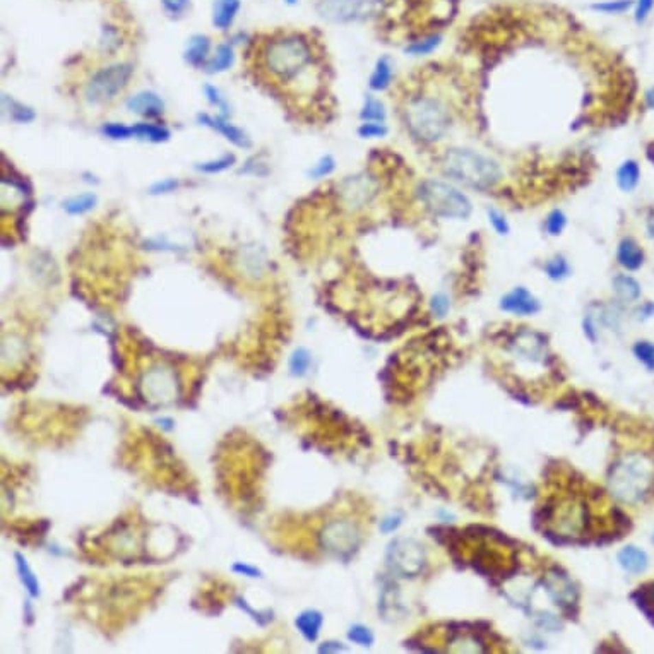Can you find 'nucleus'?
Here are the masks:
<instances>
[{
  "mask_svg": "<svg viewBox=\"0 0 654 654\" xmlns=\"http://www.w3.org/2000/svg\"><path fill=\"white\" fill-rule=\"evenodd\" d=\"M312 357L305 348H298V350L293 351L290 358V370L291 374L297 375V377H302V375L307 374L308 367H311Z\"/></svg>",
  "mask_w": 654,
  "mask_h": 654,
  "instance_id": "nucleus-36",
  "label": "nucleus"
},
{
  "mask_svg": "<svg viewBox=\"0 0 654 654\" xmlns=\"http://www.w3.org/2000/svg\"><path fill=\"white\" fill-rule=\"evenodd\" d=\"M240 10V0H216L213 7V24L219 30H228Z\"/></svg>",
  "mask_w": 654,
  "mask_h": 654,
  "instance_id": "nucleus-24",
  "label": "nucleus"
},
{
  "mask_svg": "<svg viewBox=\"0 0 654 654\" xmlns=\"http://www.w3.org/2000/svg\"><path fill=\"white\" fill-rule=\"evenodd\" d=\"M634 5L632 0H607V2H598L591 5V9L596 10V12H605V14H622L625 10H629L631 7Z\"/></svg>",
  "mask_w": 654,
  "mask_h": 654,
  "instance_id": "nucleus-38",
  "label": "nucleus"
},
{
  "mask_svg": "<svg viewBox=\"0 0 654 654\" xmlns=\"http://www.w3.org/2000/svg\"><path fill=\"white\" fill-rule=\"evenodd\" d=\"M131 64H111L103 67L91 76L84 86V98L91 105H105L117 98L132 78Z\"/></svg>",
  "mask_w": 654,
  "mask_h": 654,
  "instance_id": "nucleus-7",
  "label": "nucleus"
},
{
  "mask_svg": "<svg viewBox=\"0 0 654 654\" xmlns=\"http://www.w3.org/2000/svg\"><path fill=\"white\" fill-rule=\"evenodd\" d=\"M348 639L358 646H372L374 644V634L365 625H353L348 632Z\"/></svg>",
  "mask_w": 654,
  "mask_h": 654,
  "instance_id": "nucleus-43",
  "label": "nucleus"
},
{
  "mask_svg": "<svg viewBox=\"0 0 654 654\" xmlns=\"http://www.w3.org/2000/svg\"><path fill=\"white\" fill-rule=\"evenodd\" d=\"M543 584L550 600L555 605H559L560 608H569L577 601V591L576 587H574L572 580H570L565 574L559 572L556 569H552L546 572Z\"/></svg>",
  "mask_w": 654,
  "mask_h": 654,
  "instance_id": "nucleus-14",
  "label": "nucleus"
},
{
  "mask_svg": "<svg viewBox=\"0 0 654 654\" xmlns=\"http://www.w3.org/2000/svg\"><path fill=\"white\" fill-rule=\"evenodd\" d=\"M334 168H336V161H334L332 156L326 155L322 156V158L319 159L314 166H312V170L308 173H311L312 179L321 180V179H326V177H329L330 173L334 172Z\"/></svg>",
  "mask_w": 654,
  "mask_h": 654,
  "instance_id": "nucleus-41",
  "label": "nucleus"
},
{
  "mask_svg": "<svg viewBox=\"0 0 654 654\" xmlns=\"http://www.w3.org/2000/svg\"><path fill=\"white\" fill-rule=\"evenodd\" d=\"M314 60L312 47L302 34H284L264 47L262 64L276 81L291 82L300 78Z\"/></svg>",
  "mask_w": 654,
  "mask_h": 654,
  "instance_id": "nucleus-4",
  "label": "nucleus"
},
{
  "mask_svg": "<svg viewBox=\"0 0 654 654\" xmlns=\"http://www.w3.org/2000/svg\"><path fill=\"white\" fill-rule=\"evenodd\" d=\"M613 290L622 302H635L641 298V286L638 281L627 274H618L613 278Z\"/></svg>",
  "mask_w": 654,
  "mask_h": 654,
  "instance_id": "nucleus-25",
  "label": "nucleus"
},
{
  "mask_svg": "<svg viewBox=\"0 0 654 654\" xmlns=\"http://www.w3.org/2000/svg\"><path fill=\"white\" fill-rule=\"evenodd\" d=\"M654 486V462L641 452L625 454L611 466L608 488L611 495L624 504H639Z\"/></svg>",
  "mask_w": 654,
  "mask_h": 654,
  "instance_id": "nucleus-3",
  "label": "nucleus"
},
{
  "mask_svg": "<svg viewBox=\"0 0 654 654\" xmlns=\"http://www.w3.org/2000/svg\"><path fill=\"white\" fill-rule=\"evenodd\" d=\"M232 569H233V572L242 574V576H247V577H260V576H262V572H260L257 567L247 565V563H242V562H236L235 565L232 567Z\"/></svg>",
  "mask_w": 654,
  "mask_h": 654,
  "instance_id": "nucleus-50",
  "label": "nucleus"
},
{
  "mask_svg": "<svg viewBox=\"0 0 654 654\" xmlns=\"http://www.w3.org/2000/svg\"><path fill=\"white\" fill-rule=\"evenodd\" d=\"M379 194V182L367 172L354 173L337 183V197L341 206L350 213H358L374 203Z\"/></svg>",
  "mask_w": 654,
  "mask_h": 654,
  "instance_id": "nucleus-8",
  "label": "nucleus"
},
{
  "mask_svg": "<svg viewBox=\"0 0 654 654\" xmlns=\"http://www.w3.org/2000/svg\"><path fill=\"white\" fill-rule=\"evenodd\" d=\"M500 308L507 314L526 317V315L538 314L541 311V304L528 288L517 286L507 295H504L500 300Z\"/></svg>",
  "mask_w": 654,
  "mask_h": 654,
  "instance_id": "nucleus-15",
  "label": "nucleus"
},
{
  "mask_svg": "<svg viewBox=\"0 0 654 654\" xmlns=\"http://www.w3.org/2000/svg\"><path fill=\"white\" fill-rule=\"evenodd\" d=\"M132 134H134V137L144 139V141L149 142H163L168 141L170 137V132L165 127L156 124H148V122L132 125Z\"/></svg>",
  "mask_w": 654,
  "mask_h": 654,
  "instance_id": "nucleus-29",
  "label": "nucleus"
},
{
  "mask_svg": "<svg viewBox=\"0 0 654 654\" xmlns=\"http://www.w3.org/2000/svg\"><path fill=\"white\" fill-rule=\"evenodd\" d=\"M3 196H10V201L2 204V210L5 211L9 206H23L24 201H26L27 192L24 190V183L17 182V180L9 179V177H3L2 179V197Z\"/></svg>",
  "mask_w": 654,
  "mask_h": 654,
  "instance_id": "nucleus-26",
  "label": "nucleus"
},
{
  "mask_svg": "<svg viewBox=\"0 0 654 654\" xmlns=\"http://www.w3.org/2000/svg\"><path fill=\"white\" fill-rule=\"evenodd\" d=\"M210 38L204 36V34H196V36L190 38L189 45H187L185 60L190 65H196V67L207 64V60H210Z\"/></svg>",
  "mask_w": 654,
  "mask_h": 654,
  "instance_id": "nucleus-23",
  "label": "nucleus"
},
{
  "mask_svg": "<svg viewBox=\"0 0 654 654\" xmlns=\"http://www.w3.org/2000/svg\"><path fill=\"white\" fill-rule=\"evenodd\" d=\"M440 170L455 185L486 192L502 182L499 161L471 148H451L442 155Z\"/></svg>",
  "mask_w": 654,
  "mask_h": 654,
  "instance_id": "nucleus-1",
  "label": "nucleus"
},
{
  "mask_svg": "<svg viewBox=\"0 0 654 654\" xmlns=\"http://www.w3.org/2000/svg\"><path fill=\"white\" fill-rule=\"evenodd\" d=\"M337 651H346V648L341 646V642H326V646H321V648H319V653H337Z\"/></svg>",
  "mask_w": 654,
  "mask_h": 654,
  "instance_id": "nucleus-52",
  "label": "nucleus"
},
{
  "mask_svg": "<svg viewBox=\"0 0 654 654\" xmlns=\"http://www.w3.org/2000/svg\"><path fill=\"white\" fill-rule=\"evenodd\" d=\"M646 105H648L649 109L654 111V86L651 89H649L648 93H646Z\"/></svg>",
  "mask_w": 654,
  "mask_h": 654,
  "instance_id": "nucleus-53",
  "label": "nucleus"
},
{
  "mask_svg": "<svg viewBox=\"0 0 654 654\" xmlns=\"http://www.w3.org/2000/svg\"><path fill=\"white\" fill-rule=\"evenodd\" d=\"M284 2H288V3H297V0H284Z\"/></svg>",
  "mask_w": 654,
  "mask_h": 654,
  "instance_id": "nucleus-56",
  "label": "nucleus"
},
{
  "mask_svg": "<svg viewBox=\"0 0 654 654\" xmlns=\"http://www.w3.org/2000/svg\"><path fill=\"white\" fill-rule=\"evenodd\" d=\"M141 389L149 403L166 405L179 396V381L170 368L158 367L142 377Z\"/></svg>",
  "mask_w": 654,
  "mask_h": 654,
  "instance_id": "nucleus-10",
  "label": "nucleus"
},
{
  "mask_svg": "<svg viewBox=\"0 0 654 654\" xmlns=\"http://www.w3.org/2000/svg\"><path fill=\"white\" fill-rule=\"evenodd\" d=\"M648 233L651 238H654V216L648 221Z\"/></svg>",
  "mask_w": 654,
  "mask_h": 654,
  "instance_id": "nucleus-54",
  "label": "nucleus"
},
{
  "mask_svg": "<svg viewBox=\"0 0 654 654\" xmlns=\"http://www.w3.org/2000/svg\"><path fill=\"white\" fill-rule=\"evenodd\" d=\"M322 622H324V617H322L321 611L305 610L298 615L297 620H295V625H297V629L300 631V634L304 635L307 641L312 642L321 634Z\"/></svg>",
  "mask_w": 654,
  "mask_h": 654,
  "instance_id": "nucleus-22",
  "label": "nucleus"
},
{
  "mask_svg": "<svg viewBox=\"0 0 654 654\" xmlns=\"http://www.w3.org/2000/svg\"><path fill=\"white\" fill-rule=\"evenodd\" d=\"M96 203H98V199H96L95 194H81V196H74L65 201L64 210L65 213L72 214V216H79V214H84L88 213V211H91L93 207L96 206Z\"/></svg>",
  "mask_w": 654,
  "mask_h": 654,
  "instance_id": "nucleus-33",
  "label": "nucleus"
},
{
  "mask_svg": "<svg viewBox=\"0 0 654 654\" xmlns=\"http://www.w3.org/2000/svg\"><path fill=\"white\" fill-rule=\"evenodd\" d=\"M161 2L166 12H170L172 16H180L189 7V0H161Z\"/></svg>",
  "mask_w": 654,
  "mask_h": 654,
  "instance_id": "nucleus-48",
  "label": "nucleus"
},
{
  "mask_svg": "<svg viewBox=\"0 0 654 654\" xmlns=\"http://www.w3.org/2000/svg\"><path fill=\"white\" fill-rule=\"evenodd\" d=\"M204 95H206L207 102H210L211 105L216 106V109L223 111V117H226V115H228V105H226L225 98H223L218 88H214V86H211V84L204 86Z\"/></svg>",
  "mask_w": 654,
  "mask_h": 654,
  "instance_id": "nucleus-45",
  "label": "nucleus"
},
{
  "mask_svg": "<svg viewBox=\"0 0 654 654\" xmlns=\"http://www.w3.org/2000/svg\"><path fill=\"white\" fill-rule=\"evenodd\" d=\"M648 596H649V601H651V605L654 607V584H649Z\"/></svg>",
  "mask_w": 654,
  "mask_h": 654,
  "instance_id": "nucleus-55",
  "label": "nucleus"
},
{
  "mask_svg": "<svg viewBox=\"0 0 654 654\" xmlns=\"http://www.w3.org/2000/svg\"><path fill=\"white\" fill-rule=\"evenodd\" d=\"M430 307H432V312L437 315V317H445L451 308V304H449V298L445 297L444 293H438L432 298L430 302Z\"/></svg>",
  "mask_w": 654,
  "mask_h": 654,
  "instance_id": "nucleus-47",
  "label": "nucleus"
},
{
  "mask_svg": "<svg viewBox=\"0 0 654 654\" xmlns=\"http://www.w3.org/2000/svg\"><path fill=\"white\" fill-rule=\"evenodd\" d=\"M360 118L361 122H381V124H385L387 110H385V105L381 100L375 98L374 95H367L363 106L360 110Z\"/></svg>",
  "mask_w": 654,
  "mask_h": 654,
  "instance_id": "nucleus-28",
  "label": "nucleus"
},
{
  "mask_svg": "<svg viewBox=\"0 0 654 654\" xmlns=\"http://www.w3.org/2000/svg\"><path fill=\"white\" fill-rule=\"evenodd\" d=\"M233 60H235V55H233V48L229 45H219L214 52L213 57L207 60L206 69L210 72H225L228 71L229 67L233 65Z\"/></svg>",
  "mask_w": 654,
  "mask_h": 654,
  "instance_id": "nucleus-31",
  "label": "nucleus"
},
{
  "mask_svg": "<svg viewBox=\"0 0 654 654\" xmlns=\"http://www.w3.org/2000/svg\"><path fill=\"white\" fill-rule=\"evenodd\" d=\"M103 134L109 135L110 139H128L132 137V127L125 124H118V122H111V124H105L103 125Z\"/></svg>",
  "mask_w": 654,
  "mask_h": 654,
  "instance_id": "nucleus-44",
  "label": "nucleus"
},
{
  "mask_svg": "<svg viewBox=\"0 0 654 654\" xmlns=\"http://www.w3.org/2000/svg\"><path fill=\"white\" fill-rule=\"evenodd\" d=\"M510 354L517 361H523L528 365H545L546 361V343L541 334L534 330L523 329L517 330L509 339Z\"/></svg>",
  "mask_w": 654,
  "mask_h": 654,
  "instance_id": "nucleus-12",
  "label": "nucleus"
},
{
  "mask_svg": "<svg viewBox=\"0 0 654 654\" xmlns=\"http://www.w3.org/2000/svg\"><path fill=\"white\" fill-rule=\"evenodd\" d=\"M644 250L641 249L638 242L631 236H625L620 240L617 247V260L624 269L638 271L644 264Z\"/></svg>",
  "mask_w": 654,
  "mask_h": 654,
  "instance_id": "nucleus-18",
  "label": "nucleus"
},
{
  "mask_svg": "<svg viewBox=\"0 0 654 654\" xmlns=\"http://www.w3.org/2000/svg\"><path fill=\"white\" fill-rule=\"evenodd\" d=\"M401 523H403V517L398 516V514H396V516L392 514V516L385 517V519L382 521L381 530L384 531V533H392V531H396L399 526H401Z\"/></svg>",
  "mask_w": 654,
  "mask_h": 654,
  "instance_id": "nucleus-51",
  "label": "nucleus"
},
{
  "mask_svg": "<svg viewBox=\"0 0 654 654\" xmlns=\"http://www.w3.org/2000/svg\"><path fill=\"white\" fill-rule=\"evenodd\" d=\"M177 187H179V182H177L175 179H165V180H161V182H156L155 185L151 187V194H168V192H173V190L177 189Z\"/></svg>",
  "mask_w": 654,
  "mask_h": 654,
  "instance_id": "nucleus-49",
  "label": "nucleus"
},
{
  "mask_svg": "<svg viewBox=\"0 0 654 654\" xmlns=\"http://www.w3.org/2000/svg\"><path fill=\"white\" fill-rule=\"evenodd\" d=\"M317 10L330 23H351L367 14V0H321Z\"/></svg>",
  "mask_w": 654,
  "mask_h": 654,
  "instance_id": "nucleus-13",
  "label": "nucleus"
},
{
  "mask_svg": "<svg viewBox=\"0 0 654 654\" xmlns=\"http://www.w3.org/2000/svg\"><path fill=\"white\" fill-rule=\"evenodd\" d=\"M387 125L381 124V122H363L358 127V135L363 139H382L387 135Z\"/></svg>",
  "mask_w": 654,
  "mask_h": 654,
  "instance_id": "nucleus-39",
  "label": "nucleus"
},
{
  "mask_svg": "<svg viewBox=\"0 0 654 654\" xmlns=\"http://www.w3.org/2000/svg\"><path fill=\"white\" fill-rule=\"evenodd\" d=\"M199 122L206 125V127L214 128V131L219 132L223 137L228 139L232 144L238 146V148H247V146L250 144L245 132H243L242 128L235 127L233 124H229L225 117H211V115L204 113V115H199Z\"/></svg>",
  "mask_w": 654,
  "mask_h": 654,
  "instance_id": "nucleus-17",
  "label": "nucleus"
},
{
  "mask_svg": "<svg viewBox=\"0 0 654 654\" xmlns=\"http://www.w3.org/2000/svg\"><path fill=\"white\" fill-rule=\"evenodd\" d=\"M233 163H235V156L226 155L223 156V158L214 159V161L201 163V165H197L196 168L203 173H219V172H225L226 168H229Z\"/></svg>",
  "mask_w": 654,
  "mask_h": 654,
  "instance_id": "nucleus-42",
  "label": "nucleus"
},
{
  "mask_svg": "<svg viewBox=\"0 0 654 654\" xmlns=\"http://www.w3.org/2000/svg\"><path fill=\"white\" fill-rule=\"evenodd\" d=\"M634 354L639 361L646 365L649 370H654V344L649 341H638L634 346Z\"/></svg>",
  "mask_w": 654,
  "mask_h": 654,
  "instance_id": "nucleus-40",
  "label": "nucleus"
},
{
  "mask_svg": "<svg viewBox=\"0 0 654 654\" xmlns=\"http://www.w3.org/2000/svg\"><path fill=\"white\" fill-rule=\"evenodd\" d=\"M569 225V218L562 210H552L546 214L543 228L548 236H560Z\"/></svg>",
  "mask_w": 654,
  "mask_h": 654,
  "instance_id": "nucleus-35",
  "label": "nucleus"
},
{
  "mask_svg": "<svg viewBox=\"0 0 654 654\" xmlns=\"http://www.w3.org/2000/svg\"><path fill=\"white\" fill-rule=\"evenodd\" d=\"M618 562H620L622 569L627 570V572L641 574L648 569L649 559L644 550L629 545L618 552Z\"/></svg>",
  "mask_w": 654,
  "mask_h": 654,
  "instance_id": "nucleus-19",
  "label": "nucleus"
},
{
  "mask_svg": "<svg viewBox=\"0 0 654 654\" xmlns=\"http://www.w3.org/2000/svg\"><path fill=\"white\" fill-rule=\"evenodd\" d=\"M322 545L334 555H350L360 545V531L350 521H332L321 534Z\"/></svg>",
  "mask_w": 654,
  "mask_h": 654,
  "instance_id": "nucleus-11",
  "label": "nucleus"
},
{
  "mask_svg": "<svg viewBox=\"0 0 654 654\" xmlns=\"http://www.w3.org/2000/svg\"><path fill=\"white\" fill-rule=\"evenodd\" d=\"M546 521L559 537H583L589 524V509L579 497H563L550 507Z\"/></svg>",
  "mask_w": 654,
  "mask_h": 654,
  "instance_id": "nucleus-6",
  "label": "nucleus"
},
{
  "mask_svg": "<svg viewBox=\"0 0 654 654\" xmlns=\"http://www.w3.org/2000/svg\"><path fill=\"white\" fill-rule=\"evenodd\" d=\"M440 43V34H430V36L422 38V40L413 41L411 45H408V47L405 48V52L408 55H411V57H425V55H430L432 52H436Z\"/></svg>",
  "mask_w": 654,
  "mask_h": 654,
  "instance_id": "nucleus-34",
  "label": "nucleus"
},
{
  "mask_svg": "<svg viewBox=\"0 0 654 654\" xmlns=\"http://www.w3.org/2000/svg\"><path fill=\"white\" fill-rule=\"evenodd\" d=\"M486 218H488L490 226L493 228V232L500 236H507L510 233V223L507 219L506 214L502 213L497 207H488L486 210Z\"/></svg>",
  "mask_w": 654,
  "mask_h": 654,
  "instance_id": "nucleus-37",
  "label": "nucleus"
},
{
  "mask_svg": "<svg viewBox=\"0 0 654 654\" xmlns=\"http://www.w3.org/2000/svg\"><path fill=\"white\" fill-rule=\"evenodd\" d=\"M641 182V166L635 159H625L617 170V185L622 192H632Z\"/></svg>",
  "mask_w": 654,
  "mask_h": 654,
  "instance_id": "nucleus-21",
  "label": "nucleus"
},
{
  "mask_svg": "<svg viewBox=\"0 0 654 654\" xmlns=\"http://www.w3.org/2000/svg\"><path fill=\"white\" fill-rule=\"evenodd\" d=\"M14 559H16V567H17V574H19L21 583L24 584V587H26V591L31 594V596L36 598L38 594H40V583H38L36 576H34L33 570L30 569L26 559H24L21 553H16Z\"/></svg>",
  "mask_w": 654,
  "mask_h": 654,
  "instance_id": "nucleus-30",
  "label": "nucleus"
},
{
  "mask_svg": "<svg viewBox=\"0 0 654 654\" xmlns=\"http://www.w3.org/2000/svg\"><path fill=\"white\" fill-rule=\"evenodd\" d=\"M543 271L546 276H548L552 281H563L570 276V273H572L569 260H567L563 256H560V253H556V256H553L552 259L546 260Z\"/></svg>",
  "mask_w": 654,
  "mask_h": 654,
  "instance_id": "nucleus-32",
  "label": "nucleus"
},
{
  "mask_svg": "<svg viewBox=\"0 0 654 654\" xmlns=\"http://www.w3.org/2000/svg\"><path fill=\"white\" fill-rule=\"evenodd\" d=\"M387 562L394 572L405 577H415L427 563L425 548L411 538H398L389 546Z\"/></svg>",
  "mask_w": 654,
  "mask_h": 654,
  "instance_id": "nucleus-9",
  "label": "nucleus"
},
{
  "mask_svg": "<svg viewBox=\"0 0 654 654\" xmlns=\"http://www.w3.org/2000/svg\"><path fill=\"white\" fill-rule=\"evenodd\" d=\"M405 125L415 141L432 146L449 134L452 127V113L447 103L438 96L418 95L406 103Z\"/></svg>",
  "mask_w": 654,
  "mask_h": 654,
  "instance_id": "nucleus-2",
  "label": "nucleus"
},
{
  "mask_svg": "<svg viewBox=\"0 0 654 654\" xmlns=\"http://www.w3.org/2000/svg\"><path fill=\"white\" fill-rule=\"evenodd\" d=\"M634 19L638 24H642L649 17L651 10L654 9V0H635L634 2Z\"/></svg>",
  "mask_w": 654,
  "mask_h": 654,
  "instance_id": "nucleus-46",
  "label": "nucleus"
},
{
  "mask_svg": "<svg viewBox=\"0 0 654 654\" xmlns=\"http://www.w3.org/2000/svg\"><path fill=\"white\" fill-rule=\"evenodd\" d=\"M392 78H394V65H392V60L384 55V57L379 58L375 62L374 72L370 76V81H368V86H370L372 91H385V89L391 86Z\"/></svg>",
  "mask_w": 654,
  "mask_h": 654,
  "instance_id": "nucleus-20",
  "label": "nucleus"
},
{
  "mask_svg": "<svg viewBox=\"0 0 654 654\" xmlns=\"http://www.w3.org/2000/svg\"><path fill=\"white\" fill-rule=\"evenodd\" d=\"M2 109L3 113L9 115L10 120L17 122V124H27V122L34 120V111L30 106L16 102V100H12L7 95L2 96Z\"/></svg>",
  "mask_w": 654,
  "mask_h": 654,
  "instance_id": "nucleus-27",
  "label": "nucleus"
},
{
  "mask_svg": "<svg viewBox=\"0 0 654 654\" xmlns=\"http://www.w3.org/2000/svg\"><path fill=\"white\" fill-rule=\"evenodd\" d=\"M127 110L135 115H141V117L155 118L163 113L165 103H163L161 96H158L156 93L141 91L127 100Z\"/></svg>",
  "mask_w": 654,
  "mask_h": 654,
  "instance_id": "nucleus-16",
  "label": "nucleus"
},
{
  "mask_svg": "<svg viewBox=\"0 0 654 654\" xmlns=\"http://www.w3.org/2000/svg\"><path fill=\"white\" fill-rule=\"evenodd\" d=\"M418 199L432 216L466 221L473 214V203L455 183L427 179L418 185Z\"/></svg>",
  "mask_w": 654,
  "mask_h": 654,
  "instance_id": "nucleus-5",
  "label": "nucleus"
}]
</instances>
